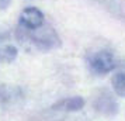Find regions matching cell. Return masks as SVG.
Masks as SVG:
<instances>
[{
    "label": "cell",
    "mask_w": 125,
    "mask_h": 121,
    "mask_svg": "<svg viewBox=\"0 0 125 121\" xmlns=\"http://www.w3.org/2000/svg\"><path fill=\"white\" fill-rule=\"evenodd\" d=\"M20 27L27 30L38 28L44 24V14L37 7H27L20 14Z\"/></svg>",
    "instance_id": "obj_3"
},
{
    "label": "cell",
    "mask_w": 125,
    "mask_h": 121,
    "mask_svg": "<svg viewBox=\"0 0 125 121\" xmlns=\"http://www.w3.org/2000/svg\"><path fill=\"white\" fill-rule=\"evenodd\" d=\"M66 114L68 113L63 109H61L56 104H53L52 107L40 113L38 115H35L34 118H31L30 121H65Z\"/></svg>",
    "instance_id": "obj_5"
},
{
    "label": "cell",
    "mask_w": 125,
    "mask_h": 121,
    "mask_svg": "<svg viewBox=\"0 0 125 121\" xmlns=\"http://www.w3.org/2000/svg\"><path fill=\"white\" fill-rule=\"evenodd\" d=\"M20 28L21 30L18 33V38L21 40V42H28L38 51L46 52L61 46V38L56 34V31L45 23L34 30H27L23 27Z\"/></svg>",
    "instance_id": "obj_1"
},
{
    "label": "cell",
    "mask_w": 125,
    "mask_h": 121,
    "mask_svg": "<svg viewBox=\"0 0 125 121\" xmlns=\"http://www.w3.org/2000/svg\"><path fill=\"white\" fill-rule=\"evenodd\" d=\"M114 93L119 97H125V70H119L111 79Z\"/></svg>",
    "instance_id": "obj_7"
},
{
    "label": "cell",
    "mask_w": 125,
    "mask_h": 121,
    "mask_svg": "<svg viewBox=\"0 0 125 121\" xmlns=\"http://www.w3.org/2000/svg\"><path fill=\"white\" fill-rule=\"evenodd\" d=\"M20 97V90L16 87H9V86H0V100L1 101H13L16 99Z\"/></svg>",
    "instance_id": "obj_8"
},
{
    "label": "cell",
    "mask_w": 125,
    "mask_h": 121,
    "mask_svg": "<svg viewBox=\"0 0 125 121\" xmlns=\"http://www.w3.org/2000/svg\"><path fill=\"white\" fill-rule=\"evenodd\" d=\"M87 64L94 75L104 76L117 68V59L111 51L101 49V51L93 52L87 59Z\"/></svg>",
    "instance_id": "obj_2"
},
{
    "label": "cell",
    "mask_w": 125,
    "mask_h": 121,
    "mask_svg": "<svg viewBox=\"0 0 125 121\" xmlns=\"http://www.w3.org/2000/svg\"><path fill=\"white\" fill-rule=\"evenodd\" d=\"M94 107L103 115H114L118 111V104L108 92H101L97 96L96 101H94Z\"/></svg>",
    "instance_id": "obj_4"
},
{
    "label": "cell",
    "mask_w": 125,
    "mask_h": 121,
    "mask_svg": "<svg viewBox=\"0 0 125 121\" xmlns=\"http://www.w3.org/2000/svg\"><path fill=\"white\" fill-rule=\"evenodd\" d=\"M56 106H59L61 109H63L66 113H72V111H79L84 107V99L80 97V96H73V97L69 99H63V100H59L58 103H55Z\"/></svg>",
    "instance_id": "obj_6"
},
{
    "label": "cell",
    "mask_w": 125,
    "mask_h": 121,
    "mask_svg": "<svg viewBox=\"0 0 125 121\" xmlns=\"http://www.w3.org/2000/svg\"><path fill=\"white\" fill-rule=\"evenodd\" d=\"M10 3H11V0H0V10H6L10 6Z\"/></svg>",
    "instance_id": "obj_9"
}]
</instances>
